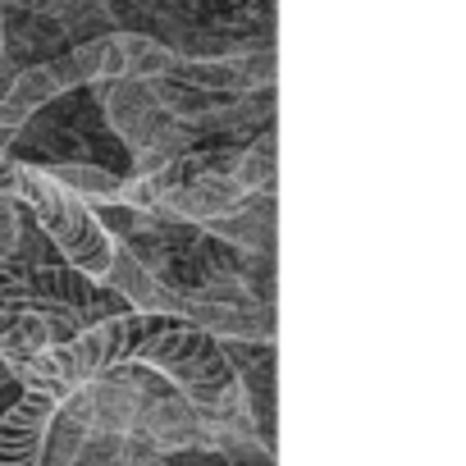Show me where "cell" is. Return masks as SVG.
I'll list each match as a JSON object with an SVG mask.
<instances>
[{
	"label": "cell",
	"mask_w": 466,
	"mask_h": 466,
	"mask_svg": "<svg viewBox=\"0 0 466 466\" xmlns=\"http://www.w3.org/2000/svg\"><path fill=\"white\" fill-rule=\"evenodd\" d=\"M275 124L261 128V137H252L248 147H238V160H233V178H238L248 192H275Z\"/></svg>",
	"instance_id": "5bb4252c"
},
{
	"label": "cell",
	"mask_w": 466,
	"mask_h": 466,
	"mask_svg": "<svg viewBox=\"0 0 466 466\" xmlns=\"http://www.w3.org/2000/svg\"><path fill=\"white\" fill-rule=\"evenodd\" d=\"M174 320H187L219 343H275V329H279L275 307H261L248 289L178 293Z\"/></svg>",
	"instance_id": "277c9868"
},
{
	"label": "cell",
	"mask_w": 466,
	"mask_h": 466,
	"mask_svg": "<svg viewBox=\"0 0 466 466\" xmlns=\"http://www.w3.org/2000/svg\"><path fill=\"white\" fill-rule=\"evenodd\" d=\"M51 343L56 339H51L46 311H37V307H10V311H0V361L10 366V375H15V366L33 361Z\"/></svg>",
	"instance_id": "4fadbf2b"
},
{
	"label": "cell",
	"mask_w": 466,
	"mask_h": 466,
	"mask_svg": "<svg viewBox=\"0 0 466 466\" xmlns=\"http://www.w3.org/2000/svg\"><path fill=\"white\" fill-rule=\"evenodd\" d=\"M5 384H15V375H10V366H5V361H0V389H5Z\"/></svg>",
	"instance_id": "d6986e66"
},
{
	"label": "cell",
	"mask_w": 466,
	"mask_h": 466,
	"mask_svg": "<svg viewBox=\"0 0 466 466\" xmlns=\"http://www.w3.org/2000/svg\"><path fill=\"white\" fill-rule=\"evenodd\" d=\"M28 210L15 197H0V261H15L19 257V238H24V219Z\"/></svg>",
	"instance_id": "9a60e30c"
},
{
	"label": "cell",
	"mask_w": 466,
	"mask_h": 466,
	"mask_svg": "<svg viewBox=\"0 0 466 466\" xmlns=\"http://www.w3.org/2000/svg\"><path fill=\"white\" fill-rule=\"evenodd\" d=\"M37 169L46 178H56L60 187H69L92 210L96 206H115L124 197V178H128V174H119L110 165H96V160H51V165H37Z\"/></svg>",
	"instance_id": "7c38bea8"
},
{
	"label": "cell",
	"mask_w": 466,
	"mask_h": 466,
	"mask_svg": "<svg viewBox=\"0 0 466 466\" xmlns=\"http://www.w3.org/2000/svg\"><path fill=\"white\" fill-rule=\"evenodd\" d=\"M210 238L238 248V252H275V192H252L248 201H238L233 210L197 224Z\"/></svg>",
	"instance_id": "8fae6325"
},
{
	"label": "cell",
	"mask_w": 466,
	"mask_h": 466,
	"mask_svg": "<svg viewBox=\"0 0 466 466\" xmlns=\"http://www.w3.org/2000/svg\"><path fill=\"white\" fill-rule=\"evenodd\" d=\"M174 51L151 37V33H106L101 37V83L110 78H137V83H151V78H165L174 69Z\"/></svg>",
	"instance_id": "9c48e42d"
},
{
	"label": "cell",
	"mask_w": 466,
	"mask_h": 466,
	"mask_svg": "<svg viewBox=\"0 0 466 466\" xmlns=\"http://www.w3.org/2000/svg\"><path fill=\"white\" fill-rule=\"evenodd\" d=\"M19 206L28 210V219L37 224V233L51 243V252L65 266H74L101 284V275L115 257V238L106 233V224L96 219V210L87 201H78L56 178H46L37 165L19 160Z\"/></svg>",
	"instance_id": "3957f363"
},
{
	"label": "cell",
	"mask_w": 466,
	"mask_h": 466,
	"mask_svg": "<svg viewBox=\"0 0 466 466\" xmlns=\"http://www.w3.org/2000/svg\"><path fill=\"white\" fill-rule=\"evenodd\" d=\"M147 325H151V316H137V311H124V316L83 325L74 339L51 343L33 361L15 366V384H24V393H46V398L60 402L78 384H87V380L106 375L110 366L128 361L133 348H137V339L147 334Z\"/></svg>",
	"instance_id": "7a4b0ae2"
},
{
	"label": "cell",
	"mask_w": 466,
	"mask_h": 466,
	"mask_svg": "<svg viewBox=\"0 0 466 466\" xmlns=\"http://www.w3.org/2000/svg\"><path fill=\"white\" fill-rule=\"evenodd\" d=\"M248 197H252V192L233 178V174H206V178H197V183L174 187L169 197H160V201L151 206V215L174 219V224H206V219L233 210V206L248 201Z\"/></svg>",
	"instance_id": "30bf717a"
},
{
	"label": "cell",
	"mask_w": 466,
	"mask_h": 466,
	"mask_svg": "<svg viewBox=\"0 0 466 466\" xmlns=\"http://www.w3.org/2000/svg\"><path fill=\"white\" fill-rule=\"evenodd\" d=\"M133 434L156 457H169V452H183V448H206V416L178 389H165V393L142 402Z\"/></svg>",
	"instance_id": "8992f818"
},
{
	"label": "cell",
	"mask_w": 466,
	"mask_h": 466,
	"mask_svg": "<svg viewBox=\"0 0 466 466\" xmlns=\"http://www.w3.org/2000/svg\"><path fill=\"white\" fill-rule=\"evenodd\" d=\"M133 361L151 366L160 380H169V389H178L206 416V448H215V439L224 434H257L243 384L224 357V343L210 339L206 329L187 320L151 316L147 334L133 348Z\"/></svg>",
	"instance_id": "6da1fadb"
},
{
	"label": "cell",
	"mask_w": 466,
	"mask_h": 466,
	"mask_svg": "<svg viewBox=\"0 0 466 466\" xmlns=\"http://www.w3.org/2000/svg\"><path fill=\"white\" fill-rule=\"evenodd\" d=\"M0 197L19 201V160L10 156V147H0Z\"/></svg>",
	"instance_id": "e0dca14e"
},
{
	"label": "cell",
	"mask_w": 466,
	"mask_h": 466,
	"mask_svg": "<svg viewBox=\"0 0 466 466\" xmlns=\"http://www.w3.org/2000/svg\"><path fill=\"white\" fill-rule=\"evenodd\" d=\"M165 78L206 96H252V92L275 87V46H248L228 56H187V60H174Z\"/></svg>",
	"instance_id": "5b68a950"
},
{
	"label": "cell",
	"mask_w": 466,
	"mask_h": 466,
	"mask_svg": "<svg viewBox=\"0 0 466 466\" xmlns=\"http://www.w3.org/2000/svg\"><path fill=\"white\" fill-rule=\"evenodd\" d=\"M165 466H228L215 448H183V452H169V457H160Z\"/></svg>",
	"instance_id": "2e32d148"
},
{
	"label": "cell",
	"mask_w": 466,
	"mask_h": 466,
	"mask_svg": "<svg viewBox=\"0 0 466 466\" xmlns=\"http://www.w3.org/2000/svg\"><path fill=\"white\" fill-rule=\"evenodd\" d=\"M51 416H56V398L46 393H24L0 416V466H42Z\"/></svg>",
	"instance_id": "ba28073f"
},
{
	"label": "cell",
	"mask_w": 466,
	"mask_h": 466,
	"mask_svg": "<svg viewBox=\"0 0 466 466\" xmlns=\"http://www.w3.org/2000/svg\"><path fill=\"white\" fill-rule=\"evenodd\" d=\"M0 65H5V0H0Z\"/></svg>",
	"instance_id": "ac0fdd59"
},
{
	"label": "cell",
	"mask_w": 466,
	"mask_h": 466,
	"mask_svg": "<svg viewBox=\"0 0 466 466\" xmlns=\"http://www.w3.org/2000/svg\"><path fill=\"white\" fill-rule=\"evenodd\" d=\"M101 284L115 293V298H124V307L128 311H137V316H169L174 320V307H178V289H169L128 243H115V257H110V266H106V275H101Z\"/></svg>",
	"instance_id": "52a82bcc"
}]
</instances>
